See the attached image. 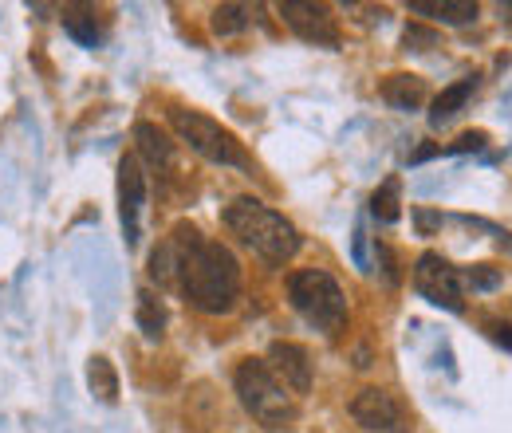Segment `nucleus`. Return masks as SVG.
Segmentation results:
<instances>
[{
  "label": "nucleus",
  "instance_id": "obj_1",
  "mask_svg": "<svg viewBox=\"0 0 512 433\" xmlns=\"http://www.w3.org/2000/svg\"><path fill=\"white\" fill-rule=\"evenodd\" d=\"M178 256V288L197 311L205 315H225L233 311L241 296V264L221 241H205L193 225H178L174 237Z\"/></svg>",
  "mask_w": 512,
  "mask_h": 433
},
{
  "label": "nucleus",
  "instance_id": "obj_2",
  "mask_svg": "<svg viewBox=\"0 0 512 433\" xmlns=\"http://www.w3.org/2000/svg\"><path fill=\"white\" fill-rule=\"evenodd\" d=\"M225 225H229V233H233L241 245L253 248L256 256L268 260V264L292 260L296 248H300L296 225H292L284 213H276V209H268L264 201H256V197H237V201L225 209Z\"/></svg>",
  "mask_w": 512,
  "mask_h": 433
},
{
  "label": "nucleus",
  "instance_id": "obj_3",
  "mask_svg": "<svg viewBox=\"0 0 512 433\" xmlns=\"http://www.w3.org/2000/svg\"><path fill=\"white\" fill-rule=\"evenodd\" d=\"M237 394H241V406L264 430H288L296 422V398L288 394V386L276 374L268 371L264 359H245L237 367Z\"/></svg>",
  "mask_w": 512,
  "mask_h": 433
},
{
  "label": "nucleus",
  "instance_id": "obj_4",
  "mask_svg": "<svg viewBox=\"0 0 512 433\" xmlns=\"http://www.w3.org/2000/svg\"><path fill=\"white\" fill-rule=\"evenodd\" d=\"M288 300L300 311L316 331L323 335H339L347 327V296L335 284V276H327L320 268H300L288 280Z\"/></svg>",
  "mask_w": 512,
  "mask_h": 433
},
{
  "label": "nucleus",
  "instance_id": "obj_5",
  "mask_svg": "<svg viewBox=\"0 0 512 433\" xmlns=\"http://www.w3.org/2000/svg\"><path fill=\"white\" fill-rule=\"evenodd\" d=\"M170 126L178 130L182 142H190V150H197L205 162L237 166V170H253V158L245 154V146L237 142V134L225 130L221 123H213L209 115L186 111V107H174V111H170Z\"/></svg>",
  "mask_w": 512,
  "mask_h": 433
},
{
  "label": "nucleus",
  "instance_id": "obj_6",
  "mask_svg": "<svg viewBox=\"0 0 512 433\" xmlns=\"http://www.w3.org/2000/svg\"><path fill=\"white\" fill-rule=\"evenodd\" d=\"M414 288H418L422 300H430V304H438V308H446V311L465 308V284H461V272L449 264L446 256H438V252L418 256Z\"/></svg>",
  "mask_w": 512,
  "mask_h": 433
},
{
  "label": "nucleus",
  "instance_id": "obj_7",
  "mask_svg": "<svg viewBox=\"0 0 512 433\" xmlns=\"http://www.w3.org/2000/svg\"><path fill=\"white\" fill-rule=\"evenodd\" d=\"M351 418L371 433H410L406 410L398 406L394 394H386V390H379V386H367V390L355 394V402H351Z\"/></svg>",
  "mask_w": 512,
  "mask_h": 433
},
{
  "label": "nucleus",
  "instance_id": "obj_8",
  "mask_svg": "<svg viewBox=\"0 0 512 433\" xmlns=\"http://www.w3.org/2000/svg\"><path fill=\"white\" fill-rule=\"evenodd\" d=\"M280 16L288 20V28L308 40V44H320V48H339V28H335V16L327 4H312V0H288L280 4Z\"/></svg>",
  "mask_w": 512,
  "mask_h": 433
},
{
  "label": "nucleus",
  "instance_id": "obj_9",
  "mask_svg": "<svg viewBox=\"0 0 512 433\" xmlns=\"http://www.w3.org/2000/svg\"><path fill=\"white\" fill-rule=\"evenodd\" d=\"M264 363L292 394H308L312 390V359H308V351L300 343H272Z\"/></svg>",
  "mask_w": 512,
  "mask_h": 433
},
{
  "label": "nucleus",
  "instance_id": "obj_10",
  "mask_svg": "<svg viewBox=\"0 0 512 433\" xmlns=\"http://www.w3.org/2000/svg\"><path fill=\"white\" fill-rule=\"evenodd\" d=\"M142 201H146V174L138 170V158H123L119 162V217H123L127 245H138Z\"/></svg>",
  "mask_w": 512,
  "mask_h": 433
},
{
  "label": "nucleus",
  "instance_id": "obj_11",
  "mask_svg": "<svg viewBox=\"0 0 512 433\" xmlns=\"http://www.w3.org/2000/svg\"><path fill=\"white\" fill-rule=\"evenodd\" d=\"M410 12L438 20V24H469L477 20V0H410Z\"/></svg>",
  "mask_w": 512,
  "mask_h": 433
},
{
  "label": "nucleus",
  "instance_id": "obj_12",
  "mask_svg": "<svg viewBox=\"0 0 512 433\" xmlns=\"http://www.w3.org/2000/svg\"><path fill=\"white\" fill-rule=\"evenodd\" d=\"M383 99L394 111H418L426 103V79H418V75H390L383 83Z\"/></svg>",
  "mask_w": 512,
  "mask_h": 433
},
{
  "label": "nucleus",
  "instance_id": "obj_13",
  "mask_svg": "<svg viewBox=\"0 0 512 433\" xmlns=\"http://www.w3.org/2000/svg\"><path fill=\"white\" fill-rule=\"evenodd\" d=\"M134 142H138V154H142L154 170H170V166H174V142H166V134L154 123L134 126Z\"/></svg>",
  "mask_w": 512,
  "mask_h": 433
},
{
  "label": "nucleus",
  "instance_id": "obj_14",
  "mask_svg": "<svg viewBox=\"0 0 512 433\" xmlns=\"http://www.w3.org/2000/svg\"><path fill=\"white\" fill-rule=\"evenodd\" d=\"M477 91V75H465V79H457L453 87H446L438 99H434V111H430V123L434 126H442L449 123L465 103H469V95Z\"/></svg>",
  "mask_w": 512,
  "mask_h": 433
},
{
  "label": "nucleus",
  "instance_id": "obj_15",
  "mask_svg": "<svg viewBox=\"0 0 512 433\" xmlns=\"http://www.w3.org/2000/svg\"><path fill=\"white\" fill-rule=\"evenodd\" d=\"M87 382H91V394L99 398V402H107V406H115L119 402V374L115 367L99 355V359H91V367H87Z\"/></svg>",
  "mask_w": 512,
  "mask_h": 433
},
{
  "label": "nucleus",
  "instance_id": "obj_16",
  "mask_svg": "<svg viewBox=\"0 0 512 433\" xmlns=\"http://www.w3.org/2000/svg\"><path fill=\"white\" fill-rule=\"evenodd\" d=\"M138 327L146 339H162L166 331V308L158 304L154 292H138Z\"/></svg>",
  "mask_w": 512,
  "mask_h": 433
},
{
  "label": "nucleus",
  "instance_id": "obj_17",
  "mask_svg": "<svg viewBox=\"0 0 512 433\" xmlns=\"http://www.w3.org/2000/svg\"><path fill=\"white\" fill-rule=\"evenodd\" d=\"M249 24H253V8L249 4H221L213 12V32L217 36H233V32H241Z\"/></svg>",
  "mask_w": 512,
  "mask_h": 433
},
{
  "label": "nucleus",
  "instance_id": "obj_18",
  "mask_svg": "<svg viewBox=\"0 0 512 433\" xmlns=\"http://www.w3.org/2000/svg\"><path fill=\"white\" fill-rule=\"evenodd\" d=\"M371 213H375L379 221H386V225L398 221V213H402V209H398V178H386L383 186L375 189V197H371Z\"/></svg>",
  "mask_w": 512,
  "mask_h": 433
},
{
  "label": "nucleus",
  "instance_id": "obj_19",
  "mask_svg": "<svg viewBox=\"0 0 512 433\" xmlns=\"http://www.w3.org/2000/svg\"><path fill=\"white\" fill-rule=\"evenodd\" d=\"M64 24L79 44H87V48H95V44H99V24H95V16H87V12H79V8H67Z\"/></svg>",
  "mask_w": 512,
  "mask_h": 433
},
{
  "label": "nucleus",
  "instance_id": "obj_20",
  "mask_svg": "<svg viewBox=\"0 0 512 433\" xmlns=\"http://www.w3.org/2000/svg\"><path fill=\"white\" fill-rule=\"evenodd\" d=\"M461 284H469V288H481V292H493V288L501 284V272H497L493 264H473V268L461 276Z\"/></svg>",
  "mask_w": 512,
  "mask_h": 433
},
{
  "label": "nucleus",
  "instance_id": "obj_21",
  "mask_svg": "<svg viewBox=\"0 0 512 433\" xmlns=\"http://www.w3.org/2000/svg\"><path fill=\"white\" fill-rule=\"evenodd\" d=\"M402 44H406L410 52H426V48H434V44H438V36H434L430 28L410 24V28H406V36H402Z\"/></svg>",
  "mask_w": 512,
  "mask_h": 433
},
{
  "label": "nucleus",
  "instance_id": "obj_22",
  "mask_svg": "<svg viewBox=\"0 0 512 433\" xmlns=\"http://www.w3.org/2000/svg\"><path fill=\"white\" fill-rule=\"evenodd\" d=\"M485 331L497 339V343H505V347H512V323H501V319H489L485 323Z\"/></svg>",
  "mask_w": 512,
  "mask_h": 433
},
{
  "label": "nucleus",
  "instance_id": "obj_23",
  "mask_svg": "<svg viewBox=\"0 0 512 433\" xmlns=\"http://www.w3.org/2000/svg\"><path fill=\"white\" fill-rule=\"evenodd\" d=\"M485 146V134L481 130H473V134H461L457 138V150H481Z\"/></svg>",
  "mask_w": 512,
  "mask_h": 433
},
{
  "label": "nucleus",
  "instance_id": "obj_24",
  "mask_svg": "<svg viewBox=\"0 0 512 433\" xmlns=\"http://www.w3.org/2000/svg\"><path fill=\"white\" fill-rule=\"evenodd\" d=\"M418 225L430 233V229H434V217H430V213H418Z\"/></svg>",
  "mask_w": 512,
  "mask_h": 433
},
{
  "label": "nucleus",
  "instance_id": "obj_25",
  "mask_svg": "<svg viewBox=\"0 0 512 433\" xmlns=\"http://www.w3.org/2000/svg\"><path fill=\"white\" fill-rule=\"evenodd\" d=\"M501 12H505V16L512 20V4H501Z\"/></svg>",
  "mask_w": 512,
  "mask_h": 433
}]
</instances>
